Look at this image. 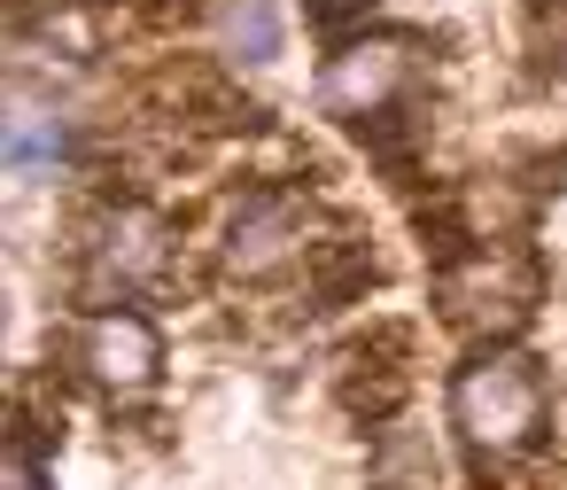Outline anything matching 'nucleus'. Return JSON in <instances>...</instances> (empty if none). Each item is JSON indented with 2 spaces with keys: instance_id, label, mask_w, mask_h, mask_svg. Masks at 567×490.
Listing matches in <instances>:
<instances>
[{
  "instance_id": "obj_3",
  "label": "nucleus",
  "mask_w": 567,
  "mask_h": 490,
  "mask_svg": "<svg viewBox=\"0 0 567 490\" xmlns=\"http://www.w3.org/2000/svg\"><path fill=\"white\" fill-rule=\"evenodd\" d=\"M404 71H412V40H396V32H381V40H350V48L327 55V71H319V102H327L334 118L365 125V118L396 110Z\"/></svg>"
},
{
  "instance_id": "obj_7",
  "label": "nucleus",
  "mask_w": 567,
  "mask_h": 490,
  "mask_svg": "<svg viewBox=\"0 0 567 490\" xmlns=\"http://www.w3.org/2000/svg\"><path fill=\"white\" fill-rule=\"evenodd\" d=\"M86 366H94V381H110V389H148L156 366H164V335H156L141 312H102V319L86 327Z\"/></svg>"
},
{
  "instance_id": "obj_11",
  "label": "nucleus",
  "mask_w": 567,
  "mask_h": 490,
  "mask_svg": "<svg viewBox=\"0 0 567 490\" xmlns=\"http://www.w3.org/2000/svg\"><path fill=\"white\" fill-rule=\"evenodd\" d=\"M435 482V451L420 436H389L381 443V490H427Z\"/></svg>"
},
{
  "instance_id": "obj_4",
  "label": "nucleus",
  "mask_w": 567,
  "mask_h": 490,
  "mask_svg": "<svg viewBox=\"0 0 567 490\" xmlns=\"http://www.w3.org/2000/svg\"><path fill=\"white\" fill-rule=\"evenodd\" d=\"M404 350H412V327H373V335L350 343L342 366H334V397H342V412L365 420L373 436H389V420H396L404 397H412V366H404Z\"/></svg>"
},
{
  "instance_id": "obj_6",
  "label": "nucleus",
  "mask_w": 567,
  "mask_h": 490,
  "mask_svg": "<svg viewBox=\"0 0 567 490\" xmlns=\"http://www.w3.org/2000/svg\"><path fill=\"white\" fill-rule=\"evenodd\" d=\"M164 257H172V226L156 211H133L125 203V211L102 218V234L86 249V288L94 296H133V288H148L164 273Z\"/></svg>"
},
{
  "instance_id": "obj_1",
  "label": "nucleus",
  "mask_w": 567,
  "mask_h": 490,
  "mask_svg": "<svg viewBox=\"0 0 567 490\" xmlns=\"http://www.w3.org/2000/svg\"><path fill=\"white\" fill-rule=\"evenodd\" d=\"M451 420L474 459H520L544 436V381L520 350H474L451 381Z\"/></svg>"
},
{
  "instance_id": "obj_15",
  "label": "nucleus",
  "mask_w": 567,
  "mask_h": 490,
  "mask_svg": "<svg viewBox=\"0 0 567 490\" xmlns=\"http://www.w3.org/2000/svg\"><path fill=\"white\" fill-rule=\"evenodd\" d=\"M319 17H358V9H373V0H311Z\"/></svg>"
},
{
  "instance_id": "obj_12",
  "label": "nucleus",
  "mask_w": 567,
  "mask_h": 490,
  "mask_svg": "<svg viewBox=\"0 0 567 490\" xmlns=\"http://www.w3.org/2000/svg\"><path fill=\"white\" fill-rule=\"evenodd\" d=\"M528 48H536L544 71L567 79V0H536V9H528Z\"/></svg>"
},
{
  "instance_id": "obj_2",
  "label": "nucleus",
  "mask_w": 567,
  "mask_h": 490,
  "mask_svg": "<svg viewBox=\"0 0 567 490\" xmlns=\"http://www.w3.org/2000/svg\"><path fill=\"white\" fill-rule=\"evenodd\" d=\"M435 304H443V327H458L482 350H505V335L536 312V265L505 257V249H466L443 265Z\"/></svg>"
},
{
  "instance_id": "obj_9",
  "label": "nucleus",
  "mask_w": 567,
  "mask_h": 490,
  "mask_svg": "<svg viewBox=\"0 0 567 490\" xmlns=\"http://www.w3.org/2000/svg\"><path fill=\"white\" fill-rule=\"evenodd\" d=\"M358 141L373 149V164H381V172H389L396 187H412V172H420V141H427V118L396 102V110L365 118V125H358Z\"/></svg>"
},
{
  "instance_id": "obj_8",
  "label": "nucleus",
  "mask_w": 567,
  "mask_h": 490,
  "mask_svg": "<svg viewBox=\"0 0 567 490\" xmlns=\"http://www.w3.org/2000/svg\"><path fill=\"white\" fill-rule=\"evenodd\" d=\"M373 280H381L373 242L334 234V242H319V249H311V296H319V304H350V296H365Z\"/></svg>"
},
{
  "instance_id": "obj_13",
  "label": "nucleus",
  "mask_w": 567,
  "mask_h": 490,
  "mask_svg": "<svg viewBox=\"0 0 567 490\" xmlns=\"http://www.w3.org/2000/svg\"><path fill=\"white\" fill-rule=\"evenodd\" d=\"M63 156H71V133H63L55 118H48V125H17V133H9V164H17V172L63 164Z\"/></svg>"
},
{
  "instance_id": "obj_10",
  "label": "nucleus",
  "mask_w": 567,
  "mask_h": 490,
  "mask_svg": "<svg viewBox=\"0 0 567 490\" xmlns=\"http://www.w3.org/2000/svg\"><path fill=\"white\" fill-rule=\"evenodd\" d=\"M218 40H226L234 63H272V55H280L272 0H218Z\"/></svg>"
},
{
  "instance_id": "obj_14",
  "label": "nucleus",
  "mask_w": 567,
  "mask_h": 490,
  "mask_svg": "<svg viewBox=\"0 0 567 490\" xmlns=\"http://www.w3.org/2000/svg\"><path fill=\"white\" fill-rule=\"evenodd\" d=\"M0 490H48V467L32 459V443H9V459H0Z\"/></svg>"
},
{
  "instance_id": "obj_5",
  "label": "nucleus",
  "mask_w": 567,
  "mask_h": 490,
  "mask_svg": "<svg viewBox=\"0 0 567 490\" xmlns=\"http://www.w3.org/2000/svg\"><path fill=\"white\" fill-rule=\"evenodd\" d=\"M311 249H319L311 242V203L288 195V187H257L226 226V265L234 273H280L288 257H311Z\"/></svg>"
}]
</instances>
